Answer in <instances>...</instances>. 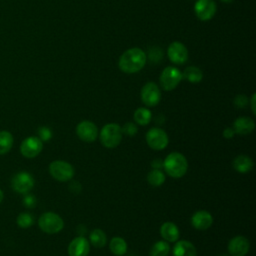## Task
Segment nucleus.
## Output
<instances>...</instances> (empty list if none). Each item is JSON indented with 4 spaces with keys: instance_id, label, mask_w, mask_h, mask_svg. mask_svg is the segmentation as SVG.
<instances>
[{
    "instance_id": "obj_1",
    "label": "nucleus",
    "mask_w": 256,
    "mask_h": 256,
    "mask_svg": "<svg viewBox=\"0 0 256 256\" xmlns=\"http://www.w3.org/2000/svg\"><path fill=\"white\" fill-rule=\"evenodd\" d=\"M146 59V53L142 49L133 47L120 56L118 66L122 72L133 74L139 72L145 66Z\"/></svg>"
},
{
    "instance_id": "obj_2",
    "label": "nucleus",
    "mask_w": 256,
    "mask_h": 256,
    "mask_svg": "<svg viewBox=\"0 0 256 256\" xmlns=\"http://www.w3.org/2000/svg\"><path fill=\"white\" fill-rule=\"evenodd\" d=\"M163 168L170 177L181 178L187 172L188 162L182 153L171 152L164 159Z\"/></svg>"
},
{
    "instance_id": "obj_3",
    "label": "nucleus",
    "mask_w": 256,
    "mask_h": 256,
    "mask_svg": "<svg viewBox=\"0 0 256 256\" xmlns=\"http://www.w3.org/2000/svg\"><path fill=\"white\" fill-rule=\"evenodd\" d=\"M122 135L121 127L117 123H108L102 127L99 138L105 148L113 149L120 144Z\"/></svg>"
},
{
    "instance_id": "obj_4",
    "label": "nucleus",
    "mask_w": 256,
    "mask_h": 256,
    "mask_svg": "<svg viewBox=\"0 0 256 256\" xmlns=\"http://www.w3.org/2000/svg\"><path fill=\"white\" fill-rule=\"evenodd\" d=\"M40 229L47 234H56L64 227L63 219L54 212H45L38 219Z\"/></svg>"
},
{
    "instance_id": "obj_5",
    "label": "nucleus",
    "mask_w": 256,
    "mask_h": 256,
    "mask_svg": "<svg viewBox=\"0 0 256 256\" xmlns=\"http://www.w3.org/2000/svg\"><path fill=\"white\" fill-rule=\"evenodd\" d=\"M49 172L54 179L60 182L70 181L75 174L74 167L64 160L52 161L49 165Z\"/></svg>"
},
{
    "instance_id": "obj_6",
    "label": "nucleus",
    "mask_w": 256,
    "mask_h": 256,
    "mask_svg": "<svg viewBox=\"0 0 256 256\" xmlns=\"http://www.w3.org/2000/svg\"><path fill=\"white\" fill-rule=\"evenodd\" d=\"M160 85L165 91L175 89L182 80V72L175 66H168L163 69L159 77Z\"/></svg>"
},
{
    "instance_id": "obj_7",
    "label": "nucleus",
    "mask_w": 256,
    "mask_h": 256,
    "mask_svg": "<svg viewBox=\"0 0 256 256\" xmlns=\"http://www.w3.org/2000/svg\"><path fill=\"white\" fill-rule=\"evenodd\" d=\"M146 142L151 149L159 151L167 147L169 138L163 129L159 127H153L146 133Z\"/></svg>"
},
{
    "instance_id": "obj_8",
    "label": "nucleus",
    "mask_w": 256,
    "mask_h": 256,
    "mask_svg": "<svg viewBox=\"0 0 256 256\" xmlns=\"http://www.w3.org/2000/svg\"><path fill=\"white\" fill-rule=\"evenodd\" d=\"M11 184L14 191H16L17 193L26 194L33 188L34 179L30 173L26 171H21L13 176Z\"/></svg>"
},
{
    "instance_id": "obj_9",
    "label": "nucleus",
    "mask_w": 256,
    "mask_h": 256,
    "mask_svg": "<svg viewBox=\"0 0 256 256\" xmlns=\"http://www.w3.org/2000/svg\"><path fill=\"white\" fill-rule=\"evenodd\" d=\"M141 100L148 107L156 106L161 100V92L158 85L154 82L146 83L141 89Z\"/></svg>"
},
{
    "instance_id": "obj_10",
    "label": "nucleus",
    "mask_w": 256,
    "mask_h": 256,
    "mask_svg": "<svg viewBox=\"0 0 256 256\" xmlns=\"http://www.w3.org/2000/svg\"><path fill=\"white\" fill-rule=\"evenodd\" d=\"M77 136L84 142H94L98 137V128L95 123L89 120H83L76 126Z\"/></svg>"
},
{
    "instance_id": "obj_11",
    "label": "nucleus",
    "mask_w": 256,
    "mask_h": 256,
    "mask_svg": "<svg viewBox=\"0 0 256 256\" xmlns=\"http://www.w3.org/2000/svg\"><path fill=\"white\" fill-rule=\"evenodd\" d=\"M43 148V142L36 136L25 138L20 145V152L26 158H34L40 154Z\"/></svg>"
},
{
    "instance_id": "obj_12",
    "label": "nucleus",
    "mask_w": 256,
    "mask_h": 256,
    "mask_svg": "<svg viewBox=\"0 0 256 256\" xmlns=\"http://www.w3.org/2000/svg\"><path fill=\"white\" fill-rule=\"evenodd\" d=\"M216 3L214 0H197L194 4V12L198 19L207 21L213 18L216 13Z\"/></svg>"
},
{
    "instance_id": "obj_13",
    "label": "nucleus",
    "mask_w": 256,
    "mask_h": 256,
    "mask_svg": "<svg viewBox=\"0 0 256 256\" xmlns=\"http://www.w3.org/2000/svg\"><path fill=\"white\" fill-rule=\"evenodd\" d=\"M167 55L172 63L181 65L188 59V50L183 43L174 41L169 45L167 49Z\"/></svg>"
},
{
    "instance_id": "obj_14",
    "label": "nucleus",
    "mask_w": 256,
    "mask_h": 256,
    "mask_svg": "<svg viewBox=\"0 0 256 256\" xmlns=\"http://www.w3.org/2000/svg\"><path fill=\"white\" fill-rule=\"evenodd\" d=\"M250 249L249 240L241 235L233 237L228 243V252L231 256H245Z\"/></svg>"
},
{
    "instance_id": "obj_15",
    "label": "nucleus",
    "mask_w": 256,
    "mask_h": 256,
    "mask_svg": "<svg viewBox=\"0 0 256 256\" xmlns=\"http://www.w3.org/2000/svg\"><path fill=\"white\" fill-rule=\"evenodd\" d=\"M90 251V243L84 236L75 237L68 245L69 256H87Z\"/></svg>"
},
{
    "instance_id": "obj_16",
    "label": "nucleus",
    "mask_w": 256,
    "mask_h": 256,
    "mask_svg": "<svg viewBox=\"0 0 256 256\" xmlns=\"http://www.w3.org/2000/svg\"><path fill=\"white\" fill-rule=\"evenodd\" d=\"M213 223V217L206 210H198L191 217V224L196 230H207Z\"/></svg>"
},
{
    "instance_id": "obj_17",
    "label": "nucleus",
    "mask_w": 256,
    "mask_h": 256,
    "mask_svg": "<svg viewBox=\"0 0 256 256\" xmlns=\"http://www.w3.org/2000/svg\"><path fill=\"white\" fill-rule=\"evenodd\" d=\"M235 131V134L240 135H247L253 132L255 129V122L250 117H238L232 127Z\"/></svg>"
},
{
    "instance_id": "obj_18",
    "label": "nucleus",
    "mask_w": 256,
    "mask_h": 256,
    "mask_svg": "<svg viewBox=\"0 0 256 256\" xmlns=\"http://www.w3.org/2000/svg\"><path fill=\"white\" fill-rule=\"evenodd\" d=\"M160 235L168 243H174L178 241L180 236L179 228L173 222H165L160 227Z\"/></svg>"
},
{
    "instance_id": "obj_19",
    "label": "nucleus",
    "mask_w": 256,
    "mask_h": 256,
    "mask_svg": "<svg viewBox=\"0 0 256 256\" xmlns=\"http://www.w3.org/2000/svg\"><path fill=\"white\" fill-rule=\"evenodd\" d=\"M172 254L173 256H197V251L192 242L180 240L175 242Z\"/></svg>"
},
{
    "instance_id": "obj_20",
    "label": "nucleus",
    "mask_w": 256,
    "mask_h": 256,
    "mask_svg": "<svg viewBox=\"0 0 256 256\" xmlns=\"http://www.w3.org/2000/svg\"><path fill=\"white\" fill-rule=\"evenodd\" d=\"M232 166L237 172L245 174L252 170L253 160L249 156L241 154L234 158V160L232 162Z\"/></svg>"
},
{
    "instance_id": "obj_21",
    "label": "nucleus",
    "mask_w": 256,
    "mask_h": 256,
    "mask_svg": "<svg viewBox=\"0 0 256 256\" xmlns=\"http://www.w3.org/2000/svg\"><path fill=\"white\" fill-rule=\"evenodd\" d=\"M109 248L114 255L122 256L127 252V243L123 238L119 236H115L110 240Z\"/></svg>"
},
{
    "instance_id": "obj_22",
    "label": "nucleus",
    "mask_w": 256,
    "mask_h": 256,
    "mask_svg": "<svg viewBox=\"0 0 256 256\" xmlns=\"http://www.w3.org/2000/svg\"><path fill=\"white\" fill-rule=\"evenodd\" d=\"M106 242H107V236L103 230L96 228L90 232L89 243L92 244L94 247L102 248L106 245Z\"/></svg>"
},
{
    "instance_id": "obj_23",
    "label": "nucleus",
    "mask_w": 256,
    "mask_h": 256,
    "mask_svg": "<svg viewBox=\"0 0 256 256\" xmlns=\"http://www.w3.org/2000/svg\"><path fill=\"white\" fill-rule=\"evenodd\" d=\"M182 78L190 83H199L203 78V73L196 66H188L182 73Z\"/></svg>"
},
{
    "instance_id": "obj_24",
    "label": "nucleus",
    "mask_w": 256,
    "mask_h": 256,
    "mask_svg": "<svg viewBox=\"0 0 256 256\" xmlns=\"http://www.w3.org/2000/svg\"><path fill=\"white\" fill-rule=\"evenodd\" d=\"M133 118L138 125H147L150 123L152 119V112L148 108L139 107L134 111Z\"/></svg>"
},
{
    "instance_id": "obj_25",
    "label": "nucleus",
    "mask_w": 256,
    "mask_h": 256,
    "mask_svg": "<svg viewBox=\"0 0 256 256\" xmlns=\"http://www.w3.org/2000/svg\"><path fill=\"white\" fill-rule=\"evenodd\" d=\"M170 251V246L165 240L156 241L150 249V256H168Z\"/></svg>"
},
{
    "instance_id": "obj_26",
    "label": "nucleus",
    "mask_w": 256,
    "mask_h": 256,
    "mask_svg": "<svg viewBox=\"0 0 256 256\" xmlns=\"http://www.w3.org/2000/svg\"><path fill=\"white\" fill-rule=\"evenodd\" d=\"M166 180V176L161 169H152L147 175V181L154 187L161 186Z\"/></svg>"
},
{
    "instance_id": "obj_27",
    "label": "nucleus",
    "mask_w": 256,
    "mask_h": 256,
    "mask_svg": "<svg viewBox=\"0 0 256 256\" xmlns=\"http://www.w3.org/2000/svg\"><path fill=\"white\" fill-rule=\"evenodd\" d=\"M13 145V136L8 131H0V155L10 151Z\"/></svg>"
},
{
    "instance_id": "obj_28",
    "label": "nucleus",
    "mask_w": 256,
    "mask_h": 256,
    "mask_svg": "<svg viewBox=\"0 0 256 256\" xmlns=\"http://www.w3.org/2000/svg\"><path fill=\"white\" fill-rule=\"evenodd\" d=\"M16 222L20 228L26 229V228H29L30 226H32V224L34 223V218L30 213L23 212L18 215Z\"/></svg>"
},
{
    "instance_id": "obj_29",
    "label": "nucleus",
    "mask_w": 256,
    "mask_h": 256,
    "mask_svg": "<svg viewBox=\"0 0 256 256\" xmlns=\"http://www.w3.org/2000/svg\"><path fill=\"white\" fill-rule=\"evenodd\" d=\"M121 131H122V134H125L127 136H134L137 133L138 128H137L135 123H133V122H126L121 127Z\"/></svg>"
},
{
    "instance_id": "obj_30",
    "label": "nucleus",
    "mask_w": 256,
    "mask_h": 256,
    "mask_svg": "<svg viewBox=\"0 0 256 256\" xmlns=\"http://www.w3.org/2000/svg\"><path fill=\"white\" fill-rule=\"evenodd\" d=\"M38 138L43 142L49 141L52 138V131L50 128L42 126L38 129Z\"/></svg>"
},
{
    "instance_id": "obj_31",
    "label": "nucleus",
    "mask_w": 256,
    "mask_h": 256,
    "mask_svg": "<svg viewBox=\"0 0 256 256\" xmlns=\"http://www.w3.org/2000/svg\"><path fill=\"white\" fill-rule=\"evenodd\" d=\"M235 107L239 108V109H243L245 108L248 104H249V99L247 98L246 95L244 94H239L237 95L235 98H234V101H233Z\"/></svg>"
},
{
    "instance_id": "obj_32",
    "label": "nucleus",
    "mask_w": 256,
    "mask_h": 256,
    "mask_svg": "<svg viewBox=\"0 0 256 256\" xmlns=\"http://www.w3.org/2000/svg\"><path fill=\"white\" fill-rule=\"evenodd\" d=\"M23 204L27 208H33L36 205V198L32 194H27L23 198Z\"/></svg>"
},
{
    "instance_id": "obj_33",
    "label": "nucleus",
    "mask_w": 256,
    "mask_h": 256,
    "mask_svg": "<svg viewBox=\"0 0 256 256\" xmlns=\"http://www.w3.org/2000/svg\"><path fill=\"white\" fill-rule=\"evenodd\" d=\"M223 137L226 138V139H231L235 136V131L232 127H227L223 130V133H222Z\"/></svg>"
},
{
    "instance_id": "obj_34",
    "label": "nucleus",
    "mask_w": 256,
    "mask_h": 256,
    "mask_svg": "<svg viewBox=\"0 0 256 256\" xmlns=\"http://www.w3.org/2000/svg\"><path fill=\"white\" fill-rule=\"evenodd\" d=\"M255 101H256V94L253 93L250 100H249V103H250V107H251V110H252V113L255 115L256 114V107H255Z\"/></svg>"
},
{
    "instance_id": "obj_35",
    "label": "nucleus",
    "mask_w": 256,
    "mask_h": 256,
    "mask_svg": "<svg viewBox=\"0 0 256 256\" xmlns=\"http://www.w3.org/2000/svg\"><path fill=\"white\" fill-rule=\"evenodd\" d=\"M151 166L153 169H161L163 167V161L160 159H155L151 162Z\"/></svg>"
},
{
    "instance_id": "obj_36",
    "label": "nucleus",
    "mask_w": 256,
    "mask_h": 256,
    "mask_svg": "<svg viewBox=\"0 0 256 256\" xmlns=\"http://www.w3.org/2000/svg\"><path fill=\"white\" fill-rule=\"evenodd\" d=\"M3 198H4V194H3V192H2V190L0 189V203L2 202V200H3Z\"/></svg>"
},
{
    "instance_id": "obj_37",
    "label": "nucleus",
    "mask_w": 256,
    "mask_h": 256,
    "mask_svg": "<svg viewBox=\"0 0 256 256\" xmlns=\"http://www.w3.org/2000/svg\"><path fill=\"white\" fill-rule=\"evenodd\" d=\"M221 2H224V3H231V2H233L234 0H220Z\"/></svg>"
},
{
    "instance_id": "obj_38",
    "label": "nucleus",
    "mask_w": 256,
    "mask_h": 256,
    "mask_svg": "<svg viewBox=\"0 0 256 256\" xmlns=\"http://www.w3.org/2000/svg\"><path fill=\"white\" fill-rule=\"evenodd\" d=\"M220 256H228V255H220Z\"/></svg>"
}]
</instances>
